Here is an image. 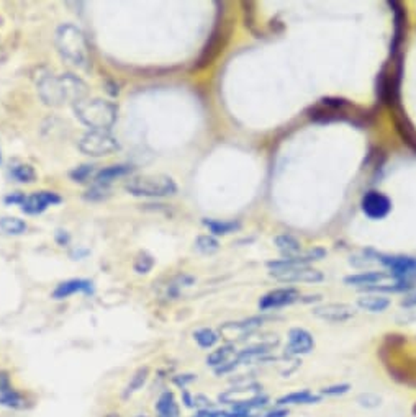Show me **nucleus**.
<instances>
[{"instance_id":"obj_32","label":"nucleus","mask_w":416,"mask_h":417,"mask_svg":"<svg viewBox=\"0 0 416 417\" xmlns=\"http://www.w3.org/2000/svg\"><path fill=\"white\" fill-rule=\"evenodd\" d=\"M195 245H197V249L200 250V252L212 254V252H217L218 247H220V243H218V241L215 239L213 236L205 234V236H199V238H197Z\"/></svg>"},{"instance_id":"obj_27","label":"nucleus","mask_w":416,"mask_h":417,"mask_svg":"<svg viewBox=\"0 0 416 417\" xmlns=\"http://www.w3.org/2000/svg\"><path fill=\"white\" fill-rule=\"evenodd\" d=\"M26 223L23 219L15 216H3L0 218V231L8 236H20L26 231Z\"/></svg>"},{"instance_id":"obj_24","label":"nucleus","mask_w":416,"mask_h":417,"mask_svg":"<svg viewBox=\"0 0 416 417\" xmlns=\"http://www.w3.org/2000/svg\"><path fill=\"white\" fill-rule=\"evenodd\" d=\"M395 126H397L398 134H400L402 139H404V143L408 144V146L416 152V131L413 128V125L410 123L408 118H406L405 115H402V113H397Z\"/></svg>"},{"instance_id":"obj_17","label":"nucleus","mask_w":416,"mask_h":417,"mask_svg":"<svg viewBox=\"0 0 416 417\" xmlns=\"http://www.w3.org/2000/svg\"><path fill=\"white\" fill-rule=\"evenodd\" d=\"M74 293H92V283L84 278L66 280V282L56 287L55 292H52V298L55 300H64V298H69Z\"/></svg>"},{"instance_id":"obj_13","label":"nucleus","mask_w":416,"mask_h":417,"mask_svg":"<svg viewBox=\"0 0 416 417\" xmlns=\"http://www.w3.org/2000/svg\"><path fill=\"white\" fill-rule=\"evenodd\" d=\"M270 275L279 282L286 283H318L325 278L321 272L310 269V267H295V269L270 272Z\"/></svg>"},{"instance_id":"obj_23","label":"nucleus","mask_w":416,"mask_h":417,"mask_svg":"<svg viewBox=\"0 0 416 417\" xmlns=\"http://www.w3.org/2000/svg\"><path fill=\"white\" fill-rule=\"evenodd\" d=\"M274 244L284 257H292L301 252V244L299 243V239H295L290 234L275 236Z\"/></svg>"},{"instance_id":"obj_7","label":"nucleus","mask_w":416,"mask_h":417,"mask_svg":"<svg viewBox=\"0 0 416 417\" xmlns=\"http://www.w3.org/2000/svg\"><path fill=\"white\" fill-rule=\"evenodd\" d=\"M301 295L297 288L293 287H284V288H275L273 292L266 293L264 296L259 300V309L261 311H275L280 308H286L290 306L293 303L300 301Z\"/></svg>"},{"instance_id":"obj_35","label":"nucleus","mask_w":416,"mask_h":417,"mask_svg":"<svg viewBox=\"0 0 416 417\" xmlns=\"http://www.w3.org/2000/svg\"><path fill=\"white\" fill-rule=\"evenodd\" d=\"M0 405L7 407H21L23 406V398L15 389H8V391L0 394Z\"/></svg>"},{"instance_id":"obj_29","label":"nucleus","mask_w":416,"mask_h":417,"mask_svg":"<svg viewBox=\"0 0 416 417\" xmlns=\"http://www.w3.org/2000/svg\"><path fill=\"white\" fill-rule=\"evenodd\" d=\"M10 175L17 182L21 183H32L37 180V170L30 164H17L10 165Z\"/></svg>"},{"instance_id":"obj_37","label":"nucleus","mask_w":416,"mask_h":417,"mask_svg":"<svg viewBox=\"0 0 416 417\" xmlns=\"http://www.w3.org/2000/svg\"><path fill=\"white\" fill-rule=\"evenodd\" d=\"M152 265H155V261H152V257L150 254L141 252L137 257V261H135V270L138 272V274H148L152 269Z\"/></svg>"},{"instance_id":"obj_8","label":"nucleus","mask_w":416,"mask_h":417,"mask_svg":"<svg viewBox=\"0 0 416 417\" xmlns=\"http://www.w3.org/2000/svg\"><path fill=\"white\" fill-rule=\"evenodd\" d=\"M361 208L367 218L384 219L392 212V201L382 192L370 190L361 200Z\"/></svg>"},{"instance_id":"obj_22","label":"nucleus","mask_w":416,"mask_h":417,"mask_svg":"<svg viewBox=\"0 0 416 417\" xmlns=\"http://www.w3.org/2000/svg\"><path fill=\"white\" fill-rule=\"evenodd\" d=\"M156 411H157V417H179L181 411H179V405L174 393L164 391L161 394L156 403Z\"/></svg>"},{"instance_id":"obj_40","label":"nucleus","mask_w":416,"mask_h":417,"mask_svg":"<svg viewBox=\"0 0 416 417\" xmlns=\"http://www.w3.org/2000/svg\"><path fill=\"white\" fill-rule=\"evenodd\" d=\"M23 196H25V193H20V192H17V193H12V195H8V196H6V203H8V205H20L21 201H23Z\"/></svg>"},{"instance_id":"obj_26","label":"nucleus","mask_w":416,"mask_h":417,"mask_svg":"<svg viewBox=\"0 0 416 417\" xmlns=\"http://www.w3.org/2000/svg\"><path fill=\"white\" fill-rule=\"evenodd\" d=\"M233 355H235V345L226 344L223 347H218L217 350H213L212 354H208L207 365L213 367L215 370H217V368L226 365V363L230 362V358L233 357Z\"/></svg>"},{"instance_id":"obj_30","label":"nucleus","mask_w":416,"mask_h":417,"mask_svg":"<svg viewBox=\"0 0 416 417\" xmlns=\"http://www.w3.org/2000/svg\"><path fill=\"white\" fill-rule=\"evenodd\" d=\"M194 339L197 344L202 347V349H212V347L218 342V339H220V336H218V332L213 331V329L202 327L194 332Z\"/></svg>"},{"instance_id":"obj_10","label":"nucleus","mask_w":416,"mask_h":417,"mask_svg":"<svg viewBox=\"0 0 416 417\" xmlns=\"http://www.w3.org/2000/svg\"><path fill=\"white\" fill-rule=\"evenodd\" d=\"M326 256V250L321 247H315L312 250H306V252H300L297 256L292 257H284L280 261H274L267 263L273 272H280V270H287V269H295V267H306V263L319 261Z\"/></svg>"},{"instance_id":"obj_19","label":"nucleus","mask_w":416,"mask_h":417,"mask_svg":"<svg viewBox=\"0 0 416 417\" xmlns=\"http://www.w3.org/2000/svg\"><path fill=\"white\" fill-rule=\"evenodd\" d=\"M133 172V167L128 164H117V165H108L105 167V169L99 170L97 174H95V185L100 187H107L108 183H112L113 180L125 177V175H128Z\"/></svg>"},{"instance_id":"obj_2","label":"nucleus","mask_w":416,"mask_h":417,"mask_svg":"<svg viewBox=\"0 0 416 417\" xmlns=\"http://www.w3.org/2000/svg\"><path fill=\"white\" fill-rule=\"evenodd\" d=\"M56 46L59 54L76 68L87 69L90 65V48L81 28L72 23L61 25L56 32Z\"/></svg>"},{"instance_id":"obj_39","label":"nucleus","mask_w":416,"mask_h":417,"mask_svg":"<svg viewBox=\"0 0 416 417\" xmlns=\"http://www.w3.org/2000/svg\"><path fill=\"white\" fill-rule=\"evenodd\" d=\"M10 388V376L7 372H0V394L8 391Z\"/></svg>"},{"instance_id":"obj_5","label":"nucleus","mask_w":416,"mask_h":417,"mask_svg":"<svg viewBox=\"0 0 416 417\" xmlns=\"http://www.w3.org/2000/svg\"><path fill=\"white\" fill-rule=\"evenodd\" d=\"M79 149L86 156L103 157L118 151L120 144H118L115 136H112L108 131H89L79 139Z\"/></svg>"},{"instance_id":"obj_15","label":"nucleus","mask_w":416,"mask_h":417,"mask_svg":"<svg viewBox=\"0 0 416 417\" xmlns=\"http://www.w3.org/2000/svg\"><path fill=\"white\" fill-rule=\"evenodd\" d=\"M228 34H230V30H223V26H221V28L215 30L213 34L208 39L207 46L204 48V51H202V54H200L199 61H197V63H199V64H197V68H199V69L207 68V65L213 63V59L217 58V56L223 51V48H225Z\"/></svg>"},{"instance_id":"obj_6","label":"nucleus","mask_w":416,"mask_h":417,"mask_svg":"<svg viewBox=\"0 0 416 417\" xmlns=\"http://www.w3.org/2000/svg\"><path fill=\"white\" fill-rule=\"evenodd\" d=\"M370 256L390 270V276L395 282L415 285L416 280V258L406 256H385V254L372 252Z\"/></svg>"},{"instance_id":"obj_33","label":"nucleus","mask_w":416,"mask_h":417,"mask_svg":"<svg viewBox=\"0 0 416 417\" xmlns=\"http://www.w3.org/2000/svg\"><path fill=\"white\" fill-rule=\"evenodd\" d=\"M351 389V385L348 383H339V385H331V386H325V388L319 389V396H328V398H336V396H344V394L349 393Z\"/></svg>"},{"instance_id":"obj_1","label":"nucleus","mask_w":416,"mask_h":417,"mask_svg":"<svg viewBox=\"0 0 416 417\" xmlns=\"http://www.w3.org/2000/svg\"><path fill=\"white\" fill-rule=\"evenodd\" d=\"M38 94L46 105L63 107L66 103H77L89 94V87L74 74L46 76L38 82Z\"/></svg>"},{"instance_id":"obj_42","label":"nucleus","mask_w":416,"mask_h":417,"mask_svg":"<svg viewBox=\"0 0 416 417\" xmlns=\"http://www.w3.org/2000/svg\"><path fill=\"white\" fill-rule=\"evenodd\" d=\"M194 417H221V412L212 409H200Z\"/></svg>"},{"instance_id":"obj_11","label":"nucleus","mask_w":416,"mask_h":417,"mask_svg":"<svg viewBox=\"0 0 416 417\" xmlns=\"http://www.w3.org/2000/svg\"><path fill=\"white\" fill-rule=\"evenodd\" d=\"M61 201L63 200H61L58 193L41 190V192H34L32 195H25L23 201L20 203V208L21 212L26 214H39L45 212L48 206L58 205Z\"/></svg>"},{"instance_id":"obj_14","label":"nucleus","mask_w":416,"mask_h":417,"mask_svg":"<svg viewBox=\"0 0 416 417\" xmlns=\"http://www.w3.org/2000/svg\"><path fill=\"white\" fill-rule=\"evenodd\" d=\"M266 323L264 316H254V318L244 319L238 323H226L220 327V334L225 339H243V337L252 334L256 329H259Z\"/></svg>"},{"instance_id":"obj_9","label":"nucleus","mask_w":416,"mask_h":417,"mask_svg":"<svg viewBox=\"0 0 416 417\" xmlns=\"http://www.w3.org/2000/svg\"><path fill=\"white\" fill-rule=\"evenodd\" d=\"M313 316L326 323H346L353 319L357 314L354 306L348 305V303H326V305L317 306L313 311Z\"/></svg>"},{"instance_id":"obj_38","label":"nucleus","mask_w":416,"mask_h":417,"mask_svg":"<svg viewBox=\"0 0 416 417\" xmlns=\"http://www.w3.org/2000/svg\"><path fill=\"white\" fill-rule=\"evenodd\" d=\"M288 414H290V411H288L287 407L274 406L270 411L264 412V414H262V417H288Z\"/></svg>"},{"instance_id":"obj_20","label":"nucleus","mask_w":416,"mask_h":417,"mask_svg":"<svg viewBox=\"0 0 416 417\" xmlns=\"http://www.w3.org/2000/svg\"><path fill=\"white\" fill-rule=\"evenodd\" d=\"M388 306H390V298L380 295V293H370V295H364L357 300V308L367 311V313H384L388 309Z\"/></svg>"},{"instance_id":"obj_34","label":"nucleus","mask_w":416,"mask_h":417,"mask_svg":"<svg viewBox=\"0 0 416 417\" xmlns=\"http://www.w3.org/2000/svg\"><path fill=\"white\" fill-rule=\"evenodd\" d=\"M357 405L364 409H375L382 405V398L374 393H362L357 396Z\"/></svg>"},{"instance_id":"obj_43","label":"nucleus","mask_w":416,"mask_h":417,"mask_svg":"<svg viewBox=\"0 0 416 417\" xmlns=\"http://www.w3.org/2000/svg\"><path fill=\"white\" fill-rule=\"evenodd\" d=\"M0 162H2V154H0Z\"/></svg>"},{"instance_id":"obj_12","label":"nucleus","mask_w":416,"mask_h":417,"mask_svg":"<svg viewBox=\"0 0 416 417\" xmlns=\"http://www.w3.org/2000/svg\"><path fill=\"white\" fill-rule=\"evenodd\" d=\"M315 349V339L313 336L304 327H293L288 331L287 336V347L286 352L290 357H297V355H306Z\"/></svg>"},{"instance_id":"obj_36","label":"nucleus","mask_w":416,"mask_h":417,"mask_svg":"<svg viewBox=\"0 0 416 417\" xmlns=\"http://www.w3.org/2000/svg\"><path fill=\"white\" fill-rule=\"evenodd\" d=\"M95 167L94 165H81V167H77L76 170H72L71 172V177H72V180L74 182H79V183H84V182H87V180H89L92 175H94L95 177Z\"/></svg>"},{"instance_id":"obj_41","label":"nucleus","mask_w":416,"mask_h":417,"mask_svg":"<svg viewBox=\"0 0 416 417\" xmlns=\"http://www.w3.org/2000/svg\"><path fill=\"white\" fill-rule=\"evenodd\" d=\"M402 306H404V308H406V309L416 308V289H415V292H411L410 295L406 296L404 301H402Z\"/></svg>"},{"instance_id":"obj_28","label":"nucleus","mask_w":416,"mask_h":417,"mask_svg":"<svg viewBox=\"0 0 416 417\" xmlns=\"http://www.w3.org/2000/svg\"><path fill=\"white\" fill-rule=\"evenodd\" d=\"M204 225L208 227L210 232L215 236H225L230 232H235L239 230V223L235 221H218V219H204Z\"/></svg>"},{"instance_id":"obj_25","label":"nucleus","mask_w":416,"mask_h":417,"mask_svg":"<svg viewBox=\"0 0 416 417\" xmlns=\"http://www.w3.org/2000/svg\"><path fill=\"white\" fill-rule=\"evenodd\" d=\"M269 352H270V345L267 344L248 347V349L241 350V352L236 355V362H238V365H248V363L254 362V360L264 358Z\"/></svg>"},{"instance_id":"obj_16","label":"nucleus","mask_w":416,"mask_h":417,"mask_svg":"<svg viewBox=\"0 0 416 417\" xmlns=\"http://www.w3.org/2000/svg\"><path fill=\"white\" fill-rule=\"evenodd\" d=\"M321 401V396L319 394H315L310 389H300V391H293L288 394H284L280 396L277 401H275V406H306V405H318Z\"/></svg>"},{"instance_id":"obj_3","label":"nucleus","mask_w":416,"mask_h":417,"mask_svg":"<svg viewBox=\"0 0 416 417\" xmlns=\"http://www.w3.org/2000/svg\"><path fill=\"white\" fill-rule=\"evenodd\" d=\"M74 113L82 125L92 131H108L117 121L118 108L115 103L103 99H84L72 105Z\"/></svg>"},{"instance_id":"obj_4","label":"nucleus","mask_w":416,"mask_h":417,"mask_svg":"<svg viewBox=\"0 0 416 417\" xmlns=\"http://www.w3.org/2000/svg\"><path fill=\"white\" fill-rule=\"evenodd\" d=\"M131 195L148 196V199H163V196L174 195L177 192V185L169 175H138L130 179L125 185Z\"/></svg>"},{"instance_id":"obj_31","label":"nucleus","mask_w":416,"mask_h":417,"mask_svg":"<svg viewBox=\"0 0 416 417\" xmlns=\"http://www.w3.org/2000/svg\"><path fill=\"white\" fill-rule=\"evenodd\" d=\"M148 373H150V370H148L146 367L139 368V370L135 373L133 378H131V381H130L128 388H126V396H128V394L137 393L138 389L143 388V385L146 383V380H148Z\"/></svg>"},{"instance_id":"obj_21","label":"nucleus","mask_w":416,"mask_h":417,"mask_svg":"<svg viewBox=\"0 0 416 417\" xmlns=\"http://www.w3.org/2000/svg\"><path fill=\"white\" fill-rule=\"evenodd\" d=\"M390 7L395 8V34H393V43H392V52H397L400 48L402 41L405 37V26H406V17L400 2H390Z\"/></svg>"},{"instance_id":"obj_18","label":"nucleus","mask_w":416,"mask_h":417,"mask_svg":"<svg viewBox=\"0 0 416 417\" xmlns=\"http://www.w3.org/2000/svg\"><path fill=\"white\" fill-rule=\"evenodd\" d=\"M387 276H388L387 272H361V274L346 276L344 283L351 285V287L354 285V287L367 289L375 287V285L382 283Z\"/></svg>"}]
</instances>
